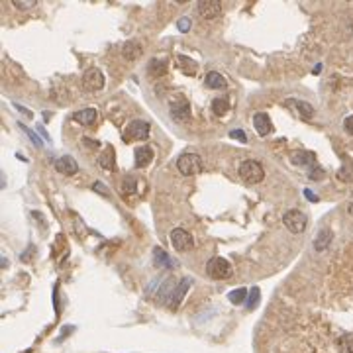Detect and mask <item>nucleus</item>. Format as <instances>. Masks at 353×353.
<instances>
[{"mask_svg":"<svg viewBox=\"0 0 353 353\" xmlns=\"http://www.w3.org/2000/svg\"><path fill=\"white\" fill-rule=\"evenodd\" d=\"M308 179H310V181H322V179H324V169H320L318 165L310 167V169H308Z\"/></svg>","mask_w":353,"mask_h":353,"instance_id":"obj_28","label":"nucleus"},{"mask_svg":"<svg viewBox=\"0 0 353 353\" xmlns=\"http://www.w3.org/2000/svg\"><path fill=\"white\" fill-rule=\"evenodd\" d=\"M240 175L246 183L250 185H255V183H261L265 179V169L261 167L259 161H253V159H248L240 165Z\"/></svg>","mask_w":353,"mask_h":353,"instance_id":"obj_3","label":"nucleus"},{"mask_svg":"<svg viewBox=\"0 0 353 353\" xmlns=\"http://www.w3.org/2000/svg\"><path fill=\"white\" fill-rule=\"evenodd\" d=\"M206 275L216 279V281H224L232 277V265L224 259V257H212L206 263Z\"/></svg>","mask_w":353,"mask_h":353,"instance_id":"obj_1","label":"nucleus"},{"mask_svg":"<svg viewBox=\"0 0 353 353\" xmlns=\"http://www.w3.org/2000/svg\"><path fill=\"white\" fill-rule=\"evenodd\" d=\"M350 214H352V216H353V202H352V204H350Z\"/></svg>","mask_w":353,"mask_h":353,"instance_id":"obj_36","label":"nucleus"},{"mask_svg":"<svg viewBox=\"0 0 353 353\" xmlns=\"http://www.w3.org/2000/svg\"><path fill=\"white\" fill-rule=\"evenodd\" d=\"M151 161H153V150L150 146H142V148L136 150V167L138 169L148 167Z\"/></svg>","mask_w":353,"mask_h":353,"instance_id":"obj_16","label":"nucleus"},{"mask_svg":"<svg viewBox=\"0 0 353 353\" xmlns=\"http://www.w3.org/2000/svg\"><path fill=\"white\" fill-rule=\"evenodd\" d=\"M332 238H334L332 230H330V228H322L320 234H318V238L314 240V250H316V252H324V250L332 244Z\"/></svg>","mask_w":353,"mask_h":353,"instance_id":"obj_19","label":"nucleus"},{"mask_svg":"<svg viewBox=\"0 0 353 353\" xmlns=\"http://www.w3.org/2000/svg\"><path fill=\"white\" fill-rule=\"evenodd\" d=\"M199 14H201L204 20H214L222 14V4L216 2V0H202L199 2Z\"/></svg>","mask_w":353,"mask_h":353,"instance_id":"obj_9","label":"nucleus"},{"mask_svg":"<svg viewBox=\"0 0 353 353\" xmlns=\"http://www.w3.org/2000/svg\"><path fill=\"white\" fill-rule=\"evenodd\" d=\"M177 169L181 171V175L185 177H193L199 175L202 171V159L197 153H183L177 161Z\"/></svg>","mask_w":353,"mask_h":353,"instance_id":"obj_2","label":"nucleus"},{"mask_svg":"<svg viewBox=\"0 0 353 353\" xmlns=\"http://www.w3.org/2000/svg\"><path fill=\"white\" fill-rule=\"evenodd\" d=\"M253 126H255V130H257V134L263 136V138L273 132V122H271L269 114H265V112H257V114L253 116Z\"/></svg>","mask_w":353,"mask_h":353,"instance_id":"obj_11","label":"nucleus"},{"mask_svg":"<svg viewBox=\"0 0 353 353\" xmlns=\"http://www.w3.org/2000/svg\"><path fill=\"white\" fill-rule=\"evenodd\" d=\"M283 222H285V226H287L293 234H303L304 230H306V226H308V218H306V214L301 212V210H297V208L285 212Z\"/></svg>","mask_w":353,"mask_h":353,"instance_id":"obj_4","label":"nucleus"},{"mask_svg":"<svg viewBox=\"0 0 353 353\" xmlns=\"http://www.w3.org/2000/svg\"><path fill=\"white\" fill-rule=\"evenodd\" d=\"M259 297H261V291H259L257 287H253L252 291H250V299H248V308H250V310L257 308V304H259Z\"/></svg>","mask_w":353,"mask_h":353,"instance_id":"obj_27","label":"nucleus"},{"mask_svg":"<svg viewBox=\"0 0 353 353\" xmlns=\"http://www.w3.org/2000/svg\"><path fill=\"white\" fill-rule=\"evenodd\" d=\"M212 110H214V114L222 116V114H226L230 110V102L226 101V99H214L212 101Z\"/></svg>","mask_w":353,"mask_h":353,"instance_id":"obj_24","label":"nucleus"},{"mask_svg":"<svg viewBox=\"0 0 353 353\" xmlns=\"http://www.w3.org/2000/svg\"><path fill=\"white\" fill-rule=\"evenodd\" d=\"M191 279H183L181 283H179V287L175 289V293H173V297H171V303H169V308L171 310H177L181 303H183V299H185V295H187V291H189V287H191Z\"/></svg>","mask_w":353,"mask_h":353,"instance_id":"obj_14","label":"nucleus"},{"mask_svg":"<svg viewBox=\"0 0 353 353\" xmlns=\"http://www.w3.org/2000/svg\"><path fill=\"white\" fill-rule=\"evenodd\" d=\"M189 28H191V20H189V18H181V20H179V30H181V32H187Z\"/></svg>","mask_w":353,"mask_h":353,"instance_id":"obj_33","label":"nucleus"},{"mask_svg":"<svg viewBox=\"0 0 353 353\" xmlns=\"http://www.w3.org/2000/svg\"><path fill=\"white\" fill-rule=\"evenodd\" d=\"M93 189H95L97 193H101L102 197H106V195H108V191H106V187H104L102 183H95V185H93Z\"/></svg>","mask_w":353,"mask_h":353,"instance_id":"obj_34","label":"nucleus"},{"mask_svg":"<svg viewBox=\"0 0 353 353\" xmlns=\"http://www.w3.org/2000/svg\"><path fill=\"white\" fill-rule=\"evenodd\" d=\"M155 263L157 265H163V267H173V261L167 257V253L163 252L161 248H155Z\"/></svg>","mask_w":353,"mask_h":353,"instance_id":"obj_26","label":"nucleus"},{"mask_svg":"<svg viewBox=\"0 0 353 353\" xmlns=\"http://www.w3.org/2000/svg\"><path fill=\"white\" fill-rule=\"evenodd\" d=\"M230 138H234V140H240L242 144H246V142H248V138H246V134H244L242 130H232V132H230Z\"/></svg>","mask_w":353,"mask_h":353,"instance_id":"obj_31","label":"nucleus"},{"mask_svg":"<svg viewBox=\"0 0 353 353\" xmlns=\"http://www.w3.org/2000/svg\"><path fill=\"white\" fill-rule=\"evenodd\" d=\"M148 69H150V73H151L153 77H161V75H165V71H167V65H165V61H157V59H151V61H150V65H148Z\"/></svg>","mask_w":353,"mask_h":353,"instance_id":"obj_22","label":"nucleus"},{"mask_svg":"<svg viewBox=\"0 0 353 353\" xmlns=\"http://www.w3.org/2000/svg\"><path fill=\"white\" fill-rule=\"evenodd\" d=\"M99 118V110L97 108H83V110H77L73 114V120L83 124V126H93Z\"/></svg>","mask_w":353,"mask_h":353,"instance_id":"obj_13","label":"nucleus"},{"mask_svg":"<svg viewBox=\"0 0 353 353\" xmlns=\"http://www.w3.org/2000/svg\"><path fill=\"white\" fill-rule=\"evenodd\" d=\"M99 161H101L102 169H106V171H116V153H114V148H112V146H106Z\"/></svg>","mask_w":353,"mask_h":353,"instance_id":"obj_18","label":"nucleus"},{"mask_svg":"<svg viewBox=\"0 0 353 353\" xmlns=\"http://www.w3.org/2000/svg\"><path fill=\"white\" fill-rule=\"evenodd\" d=\"M304 197H306V199H308L310 202H318V197H316V195H312V193H310L308 189L304 191Z\"/></svg>","mask_w":353,"mask_h":353,"instance_id":"obj_35","label":"nucleus"},{"mask_svg":"<svg viewBox=\"0 0 353 353\" xmlns=\"http://www.w3.org/2000/svg\"><path fill=\"white\" fill-rule=\"evenodd\" d=\"M55 169L61 173V175H67V177H73L79 173V165L77 161L71 157V155H65V157H59L55 161Z\"/></svg>","mask_w":353,"mask_h":353,"instance_id":"obj_10","label":"nucleus"},{"mask_svg":"<svg viewBox=\"0 0 353 353\" xmlns=\"http://www.w3.org/2000/svg\"><path fill=\"white\" fill-rule=\"evenodd\" d=\"M169 238H171V246H173L177 252H187V250L193 248V238H191V234H189L187 230H183V228H175V230L169 234Z\"/></svg>","mask_w":353,"mask_h":353,"instance_id":"obj_6","label":"nucleus"},{"mask_svg":"<svg viewBox=\"0 0 353 353\" xmlns=\"http://www.w3.org/2000/svg\"><path fill=\"white\" fill-rule=\"evenodd\" d=\"M171 116L179 122H185L191 118V104L183 95H177V99L171 102Z\"/></svg>","mask_w":353,"mask_h":353,"instance_id":"obj_7","label":"nucleus"},{"mask_svg":"<svg viewBox=\"0 0 353 353\" xmlns=\"http://www.w3.org/2000/svg\"><path fill=\"white\" fill-rule=\"evenodd\" d=\"M122 55H124L128 61H136V59L142 55V46H140L138 42H128V44H124V48H122Z\"/></svg>","mask_w":353,"mask_h":353,"instance_id":"obj_20","label":"nucleus"},{"mask_svg":"<svg viewBox=\"0 0 353 353\" xmlns=\"http://www.w3.org/2000/svg\"><path fill=\"white\" fill-rule=\"evenodd\" d=\"M291 161L295 165H301V167H314L316 165V155L312 151H293L291 153Z\"/></svg>","mask_w":353,"mask_h":353,"instance_id":"obj_15","label":"nucleus"},{"mask_svg":"<svg viewBox=\"0 0 353 353\" xmlns=\"http://www.w3.org/2000/svg\"><path fill=\"white\" fill-rule=\"evenodd\" d=\"M83 85H85V89L91 91V93L101 91L102 87H104V75H102L101 69H97V67L89 69V71L85 73V77H83Z\"/></svg>","mask_w":353,"mask_h":353,"instance_id":"obj_8","label":"nucleus"},{"mask_svg":"<svg viewBox=\"0 0 353 353\" xmlns=\"http://www.w3.org/2000/svg\"><path fill=\"white\" fill-rule=\"evenodd\" d=\"M246 297H248V291H246V289H236V291H232V293L228 295V299H230L232 304H244L246 303Z\"/></svg>","mask_w":353,"mask_h":353,"instance_id":"obj_25","label":"nucleus"},{"mask_svg":"<svg viewBox=\"0 0 353 353\" xmlns=\"http://www.w3.org/2000/svg\"><path fill=\"white\" fill-rule=\"evenodd\" d=\"M344 130H346L350 136H353V116H348V118L344 120Z\"/></svg>","mask_w":353,"mask_h":353,"instance_id":"obj_32","label":"nucleus"},{"mask_svg":"<svg viewBox=\"0 0 353 353\" xmlns=\"http://www.w3.org/2000/svg\"><path fill=\"white\" fill-rule=\"evenodd\" d=\"M177 61L181 63V71H183L185 75H197L199 65H197L191 57H187V55H177Z\"/></svg>","mask_w":353,"mask_h":353,"instance_id":"obj_21","label":"nucleus"},{"mask_svg":"<svg viewBox=\"0 0 353 353\" xmlns=\"http://www.w3.org/2000/svg\"><path fill=\"white\" fill-rule=\"evenodd\" d=\"M150 136V122L146 120H132L126 128V134H124V140H136V142H144L146 138Z\"/></svg>","mask_w":353,"mask_h":353,"instance_id":"obj_5","label":"nucleus"},{"mask_svg":"<svg viewBox=\"0 0 353 353\" xmlns=\"http://www.w3.org/2000/svg\"><path fill=\"white\" fill-rule=\"evenodd\" d=\"M12 4H14L18 10H30V8L36 6V0H14Z\"/></svg>","mask_w":353,"mask_h":353,"instance_id":"obj_29","label":"nucleus"},{"mask_svg":"<svg viewBox=\"0 0 353 353\" xmlns=\"http://www.w3.org/2000/svg\"><path fill=\"white\" fill-rule=\"evenodd\" d=\"M204 83H206L208 89H214V91H220V89H224V87L228 85L226 79H224V75L218 73V71H210V73H206Z\"/></svg>","mask_w":353,"mask_h":353,"instance_id":"obj_17","label":"nucleus"},{"mask_svg":"<svg viewBox=\"0 0 353 353\" xmlns=\"http://www.w3.org/2000/svg\"><path fill=\"white\" fill-rule=\"evenodd\" d=\"M338 346H340V353H353V334L342 336Z\"/></svg>","mask_w":353,"mask_h":353,"instance_id":"obj_23","label":"nucleus"},{"mask_svg":"<svg viewBox=\"0 0 353 353\" xmlns=\"http://www.w3.org/2000/svg\"><path fill=\"white\" fill-rule=\"evenodd\" d=\"M285 106L293 108V110H295L301 118H304V120H310V118L314 116V108H312V104H308V102H304V101L289 99V101H285Z\"/></svg>","mask_w":353,"mask_h":353,"instance_id":"obj_12","label":"nucleus"},{"mask_svg":"<svg viewBox=\"0 0 353 353\" xmlns=\"http://www.w3.org/2000/svg\"><path fill=\"white\" fill-rule=\"evenodd\" d=\"M20 128H22V130H24V132H26V134L30 136V140H32V142H34V144H36L38 148H42V146H44V142H42V138H38V134H34V132H32L30 128H26L24 124H20Z\"/></svg>","mask_w":353,"mask_h":353,"instance_id":"obj_30","label":"nucleus"}]
</instances>
